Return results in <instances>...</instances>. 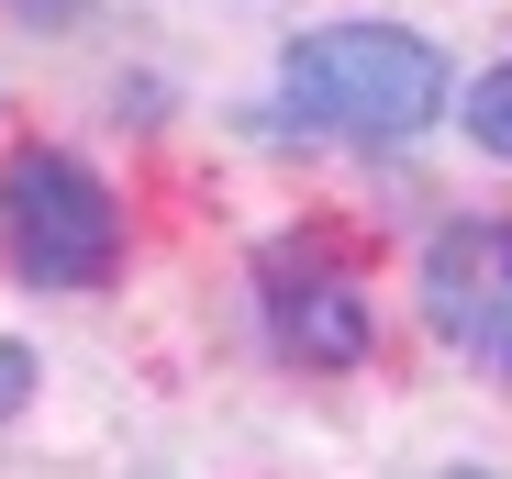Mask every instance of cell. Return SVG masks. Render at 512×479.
I'll return each instance as SVG.
<instances>
[{
    "label": "cell",
    "instance_id": "cell-1",
    "mask_svg": "<svg viewBox=\"0 0 512 479\" xmlns=\"http://www.w3.org/2000/svg\"><path fill=\"white\" fill-rule=\"evenodd\" d=\"M279 101L346 145H401L446 112V56L401 23H323L279 56Z\"/></svg>",
    "mask_w": 512,
    "mask_h": 479
},
{
    "label": "cell",
    "instance_id": "cell-2",
    "mask_svg": "<svg viewBox=\"0 0 512 479\" xmlns=\"http://www.w3.org/2000/svg\"><path fill=\"white\" fill-rule=\"evenodd\" d=\"M0 257L34 290H101L123 268V212L78 156L23 145V156H0Z\"/></svg>",
    "mask_w": 512,
    "mask_h": 479
},
{
    "label": "cell",
    "instance_id": "cell-3",
    "mask_svg": "<svg viewBox=\"0 0 512 479\" xmlns=\"http://www.w3.org/2000/svg\"><path fill=\"white\" fill-rule=\"evenodd\" d=\"M423 324L457 357H512V212H457L423 246Z\"/></svg>",
    "mask_w": 512,
    "mask_h": 479
},
{
    "label": "cell",
    "instance_id": "cell-4",
    "mask_svg": "<svg viewBox=\"0 0 512 479\" xmlns=\"http://www.w3.org/2000/svg\"><path fill=\"white\" fill-rule=\"evenodd\" d=\"M256 301H268V346L301 368H357L368 357V290L334 268L323 246H268L256 257Z\"/></svg>",
    "mask_w": 512,
    "mask_h": 479
},
{
    "label": "cell",
    "instance_id": "cell-5",
    "mask_svg": "<svg viewBox=\"0 0 512 479\" xmlns=\"http://www.w3.org/2000/svg\"><path fill=\"white\" fill-rule=\"evenodd\" d=\"M468 134L501 156V168H512V67H490L479 78V90H468Z\"/></svg>",
    "mask_w": 512,
    "mask_h": 479
},
{
    "label": "cell",
    "instance_id": "cell-6",
    "mask_svg": "<svg viewBox=\"0 0 512 479\" xmlns=\"http://www.w3.org/2000/svg\"><path fill=\"white\" fill-rule=\"evenodd\" d=\"M23 402H34V357L0 346V413H23Z\"/></svg>",
    "mask_w": 512,
    "mask_h": 479
},
{
    "label": "cell",
    "instance_id": "cell-7",
    "mask_svg": "<svg viewBox=\"0 0 512 479\" xmlns=\"http://www.w3.org/2000/svg\"><path fill=\"white\" fill-rule=\"evenodd\" d=\"M12 12H45V23H67V12H78V0H12Z\"/></svg>",
    "mask_w": 512,
    "mask_h": 479
},
{
    "label": "cell",
    "instance_id": "cell-8",
    "mask_svg": "<svg viewBox=\"0 0 512 479\" xmlns=\"http://www.w3.org/2000/svg\"><path fill=\"white\" fill-rule=\"evenodd\" d=\"M457 479H501V468H457Z\"/></svg>",
    "mask_w": 512,
    "mask_h": 479
}]
</instances>
